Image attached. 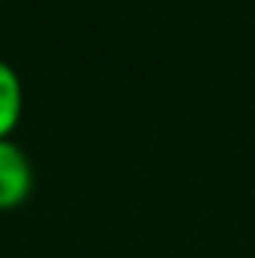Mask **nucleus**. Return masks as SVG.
<instances>
[{
	"label": "nucleus",
	"instance_id": "obj_1",
	"mask_svg": "<svg viewBox=\"0 0 255 258\" xmlns=\"http://www.w3.org/2000/svg\"><path fill=\"white\" fill-rule=\"evenodd\" d=\"M33 192V165L21 144L12 138L0 141V210L21 207Z\"/></svg>",
	"mask_w": 255,
	"mask_h": 258
},
{
	"label": "nucleus",
	"instance_id": "obj_2",
	"mask_svg": "<svg viewBox=\"0 0 255 258\" xmlns=\"http://www.w3.org/2000/svg\"><path fill=\"white\" fill-rule=\"evenodd\" d=\"M24 111V87L21 78L6 60H0V141L12 138V132Z\"/></svg>",
	"mask_w": 255,
	"mask_h": 258
}]
</instances>
